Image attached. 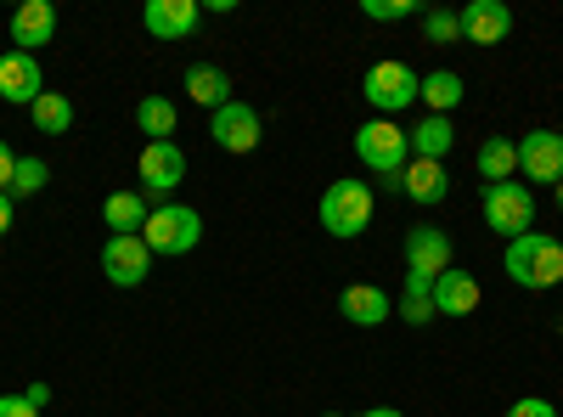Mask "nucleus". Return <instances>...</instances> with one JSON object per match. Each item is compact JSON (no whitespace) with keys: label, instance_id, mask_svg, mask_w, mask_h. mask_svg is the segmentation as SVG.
Returning a JSON list of instances; mask_svg holds the SVG:
<instances>
[{"label":"nucleus","instance_id":"obj_1","mask_svg":"<svg viewBox=\"0 0 563 417\" xmlns=\"http://www.w3.org/2000/svg\"><path fill=\"white\" fill-rule=\"evenodd\" d=\"M507 276L519 288L541 294V288H558L563 283V243L547 238V231H525V238L507 243Z\"/></svg>","mask_w":563,"mask_h":417},{"label":"nucleus","instance_id":"obj_2","mask_svg":"<svg viewBox=\"0 0 563 417\" xmlns=\"http://www.w3.org/2000/svg\"><path fill=\"white\" fill-rule=\"evenodd\" d=\"M479 209H485V226L496 231V238H525V231H536V193L530 180H490V187L479 193Z\"/></svg>","mask_w":563,"mask_h":417},{"label":"nucleus","instance_id":"obj_3","mask_svg":"<svg viewBox=\"0 0 563 417\" xmlns=\"http://www.w3.org/2000/svg\"><path fill=\"white\" fill-rule=\"evenodd\" d=\"M316 215L327 226V238L350 243V238H361V231L372 226V187H366V180H333V187L321 193Z\"/></svg>","mask_w":563,"mask_h":417},{"label":"nucleus","instance_id":"obj_4","mask_svg":"<svg viewBox=\"0 0 563 417\" xmlns=\"http://www.w3.org/2000/svg\"><path fill=\"white\" fill-rule=\"evenodd\" d=\"M355 158L366 169H378L384 180H400V169L411 164V142H406V130L395 119H366L355 130Z\"/></svg>","mask_w":563,"mask_h":417},{"label":"nucleus","instance_id":"obj_5","mask_svg":"<svg viewBox=\"0 0 563 417\" xmlns=\"http://www.w3.org/2000/svg\"><path fill=\"white\" fill-rule=\"evenodd\" d=\"M141 238H147L153 254H192L203 243V215L186 209V204H158L147 215V231H141Z\"/></svg>","mask_w":563,"mask_h":417},{"label":"nucleus","instance_id":"obj_6","mask_svg":"<svg viewBox=\"0 0 563 417\" xmlns=\"http://www.w3.org/2000/svg\"><path fill=\"white\" fill-rule=\"evenodd\" d=\"M417 85H422V79H417L406 63H372L366 79H361V97L378 108V119H389V113H400V108L417 102Z\"/></svg>","mask_w":563,"mask_h":417},{"label":"nucleus","instance_id":"obj_7","mask_svg":"<svg viewBox=\"0 0 563 417\" xmlns=\"http://www.w3.org/2000/svg\"><path fill=\"white\" fill-rule=\"evenodd\" d=\"M209 135H214V147H220V153H254V147H260V113H254L249 102L231 97L225 108H214Z\"/></svg>","mask_w":563,"mask_h":417},{"label":"nucleus","instance_id":"obj_8","mask_svg":"<svg viewBox=\"0 0 563 417\" xmlns=\"http://www.w3.org/2000/svg\"><path fill=\"white\" fill-rule=\"evenodd\" d=\"M102 271H108V283H113V288H141V283H147V271H153V249H147V238H108V249H102Z\"/></svg>","mask_w":563,"mask_h":417},{"label":"nucleus","instance_id":"obj_9","mask_svg":"<svg viewBox=\"0 0 563 417\" xmlns=\"http://www.w3.org/2000/svg\"><path fill=\"white\" fill-rule=\"evenodd\" d=\"M40 97H45L40 57H29V52H7V57H0V102H12V108H34Z\"/></svg>","mask_w":563,"mask_h":417},{"label":"nucleus","instance_id":"obj_10","mask_svg":"<svg viewBox=\"0 0 563 417\" xmlns=\"http://www.w3.org/2000/svg\"><path fill=\"white\" fill-rule=\"evenodd\" d=\"M451 238H445V231L440 226H411L406 231V271L411 276H429V283H434V276L440 271H451Z\"/></svg>","mask_w":563,"mask_h":417},{"label":"nucleus","instance_id":"obj_11","mask_svg":"<svg viewBox=\"0 0 563 417\" xmlns=\"http://www.w3.org/2000/svg\"><path fill=\"white\" fill-rule=\"evenodd\" d=\"M135 169H141V180H147L153 198H169L180 180H186V153H180V142H147Z\"/></svg>","mask_w":563,"mask_h":417},{"label":"nucleus","instance_id":"obj_12","mask_svg":"<svg viewBox=\"0 0 563 417\" xmlns=\"http://www.w3.org/2000/svg\"><path fill=\"white\" fill-rule=\"evenodd\" d=\"M153 40H192L198 23H203V7L198 0H147V12H141Z\"/></svg>","mask_w":563,"mask_h":417},{"label":"nucleus","instance_id":"obj_13","mask_svg":"<svg viewBox=\"0 0 563 417\" xmlns=\"http://www.w3.org/2000/svg\"><path fill=\"white\" fill-rule=\"evenodd\" d=\"M519 169L530 180H547V187H558L563 180V135L558 130H530L519 142Z\"/></svg>","mask_w":563,"mask_h":417},{"label":"nucleus","instance_id":"obj_14","mask_svg":"<svg viewBox=\"0 0 563 417\" xmlns=\"http://www.w3.org/2000/svg\"><path fill=\"white\" fill-rule=\"evenodd\" d=\"M52 40H57V7L52 0H23L12 12V45L34 57L40 45H52Z\"/></svg>","mask_w":563,"mask_h":417},{"label":"nucleus","instance_id":"obj_15","mask_svg":"<svg viewBox=\"0 0 563 417\" xmlns=\"http://www.w3.org/2000/svg\"><path fill=\"white\" fill-rule=\"evenodd\" d=\"M339 316L350 321V328H384V321L395 316V305H389V294L378 283H350L339 294Z\"/></svg>","mask_w":563,"mask_h":417},{"label":"nucleus","instance_id":"obj_16","mask_svg":"<svg viewBox=\"0 0 563 417\" xmlns=\"http://www.w3.org/2000/svg\"><path fill=\"white\" fill-rule=\"evenodd\" d=\"M456 18H462V40H474V45H501L512 34V12L501 0H467Z\"/></svg>","mask_w":563,"mask_h":417},{"label":"nucleus","instance_id":"obj_17","mask_svg":"<svg viewBox=\"0 0 563 417\" xmlns=\"http://www.w3.org/2000/svg\"><path fill=\"white\" fill-rule=\"evenodd\" d=\"M479 310V276L474 271H440L434 276V316H474Z\"/></svg>","mask_w":563,"mask_h":417},{"label":"nucleus","instance_id":"obj_18","mask_svg":"<svg viewBox=\"0 0 563 417\" xmlns=\"http://www.w3.org/2000/svg\"><path fill=\"white\" fill-rule=\"evenodd\" d=\"M400 193H406L411 204H422V209H434V204H445V193H451V175H445V164L411 158V164L400 169Z\"/></svg>","mask_w":563,"mask_h":417},{"label":"nucleus","instance_id":"obj_19","mask_svg":"<svg viewBox=\"0 0 563 417\" xmlns=\"http://www.w3.org/2000/svg\"><path fill=\"white\" fill-rule=\"evenodd\" d=\"M147 198L141 193H113L108 204H102V226H113V238H141L147 231Z\"/></svg>","mask_w":563,"mask_h":417},{"label":"nucleus","instance_id":"obj_20","mask_svg":"<svg viewBox=\"0 0 563 417\" xmlns=\"http://www.w3.org/2000/svg\"><path fill=\"white\" fill-rule=\"evenodd\" d=\"M406 142H411V158H429V164H445V153H451V142H456V130H451V119H440V113H429L417 130H406Z\"/></svg>","mask_w":563,"mask_h":417},{"label":"nucleus","instance_id":"obj_21","mask_svg":"<svg viewBox=\"0 0 563 417\" xmlns=\"http://www.w3.org/2000/svg\"><path fill=\"white\" fill-rule=\"evenodd\" d=\"M186 90H192V102L198 108H225L231 102V74L225 68H214V63H192V68H186Z\"/></svg>","mask_w":563,"mask_h":417},{"label":"nucleus","instance_id":"obj_22","mask_svg":"<svg viewBox=\"0 0 563 417\" xmlns=\"http://www.w3.org/2000/svg\"><path fill=\"white\" fill-rule=\"evenodd\" d=\"M175 102L169 97H141L135 102V124H141V135H147V142H175Z\"/></svg>","mask_w":563,"mask_h":417},{"label":"nucleus","instance_id":"obj_23","mask_svg":"<svg viewBox=\"0 0 563 417\" xmlns=\"http://www.w3.org/2000/svg\"><path fill=\"white\" fill-rule=\"evenodd\" d=\"M395 316H400V321H411V328L434 321V283H429V276H411V271H406V288H400Z\"/></svg>","mask_w":563,"mask_h":417},{"label":"nucleus","instance_id":"obj_24","mask_svg":"<svg viewBox=\"0 0 563 417\" xmlns=\"http://www.w3.org/2000/svg\"><path fill=\"white\" fill-rule=\"evenodd\" d=\"M29 119H34L40 135H68L74 130V102L63 97V90H45V97L29 108Z\"/></svg>","mask_w":563,"mask_h":417},{"label":"nucleus","instance_id":"obj_25","mask_svg":"<svg viewBox=\"0 0 563 417\" xmlns=\"http://www.w3.org/2000/svg\"><path fill=\"white\" fill-rule=\"evenodd\" d=\"M479 175H485V187H490V180H512V175H519V142L490 135V142L479 147Z\"/></svg>","mask_w":563,"mask_h":417},{"label":"nucleus","instance_id":"obj_26","mask_svg":"<svg viewBox=\"0 0 563 417\" xmlns=\"http://www.w3.org/2000/svg\"><path fill=\"white\" fill-rule=\"evenodd\" d=\"M417 97L429 102L440 119L462 102V74H451V68H434V74H422V85H417Z\"/></svg>","mask_w":563,"mask_h":417},{"label":"nucleus","instance_id":"obj_27","mask_svg":"<svg viewBox=\"0 0 563 417\" xmlns=\"http://www.w3.org/2000/svg\"><path fill=\"white\" fill-rule=\"evenodd\" d=\"M45 180H52V164H45V158H18V169H12V198L45 193Z\"/></svg>","mask_w":563,"mask_h":417},{"label":"nucleus","instance_id":"obj_28","mask_svg":"<svg viewBox=\"0 0 563 417\" xmlns=\"http://www.w3.org/2000/svg\"><path fill=\"white\" fill-rule=\"evenodd\" d=\"M361 12L372 23H406V18H417V0H361Z\"/></svg>","mask_w":563,"mask_h":417},{"label":"nucleus","instance_id":"obj_29","mask_svg":"<svg viewBox=\"0 0 563 417\" xmlns=\"http://www.w3.org/2000/svg\"><path fill=\"white\" fill-rule=\"evenodd\" d=\"M422 34H429L434 45H451V40H462V18L456 12H429L422 18Z\"/></svg>","mask_w":563,"mask_h":417},{"label":"nucleus","instance_id":"obj_30","mask_svg":"<svg viewBox=\"0 0 563 417\" xmlns=\"http://www.w3.org/2000/svg\"><path fill=\"white\" fill-rule=\"evenodd\" d=\"M507 417H558V406L541 400V395H525L519 406H507Z\"/></svg>","mask_w":563,"mask_h":417},{"label":"nucleus","instance_id":"obj_31","mask_svg":"<svg viewBox=\"0 0 563 417\" xmlns=\"http://www.w3.org/2000/svg\"><path fill=\"white\" fill-rule=\"evenodd\" d=\"M0 417H40V406H29V395H0Z\"/></svg>","mask_w":563,"mask_h":417},{"label":"nucleus","instance_id":"obj_32","mask_svg":"<svg viewBox=\"0 0 563 417\" xmlns=\"http://www.w3.org/2000/svg\"><path fill=\"white\" fill-rule=\"evenodd\" d=\"M12 169H18V153L0 142V193H12Z\"/></svg>","mask_w":563,"mask_h":417},{"label":"nucleus","instance_id":"obj_33","mask_svg":"<svg viewBox=\"0 0 563 417\" xmlns=\"http://www.w3.org/2000/svg\"><path fill=\"white\" fill-rule=\"evenodd\" d=\"M12 231V193H0V238Z\"/></svg>","mask_w":563,"mask_h":417},{"label":"nucleus","instance_id":"obj_34","mask_svg":"<svg viewBox=\"0 0 563 417\" xmlns=\"http://www.w3.org/2000/svg\"><path fill=\"white\" fill-rule=\"evenodd\" d=\"M361 417H406V411H400V406H366Z\"/></svg>","mask_w":563,"mask_h":417},{"label":"nucleus","instance_id":"obj_35","mask_svg":"<svg viewBox=\"0 0 563 417\" xmlns=\"http://www.w3.org/2000/svg\"><path fill=\"white\" fill-rule=\"evenodd\" d=\"M552 193H558V209H563V180H558V187H552Z\"/></svg>","mask_w":563,"mask_h":417},{"label":"nucleus","instance_id":"obj_36","mask_svg":"<svg viewBox=\"0 0 563 417\" xmlns=\"http://www.w3.org/2000/svg\"><path fill=\"white\" fill-rule=\"evenodd\" d=\"M321 417H344V411H321Z\"/></svg>","mask_w":563,"mask_h":417}]
</instances>
